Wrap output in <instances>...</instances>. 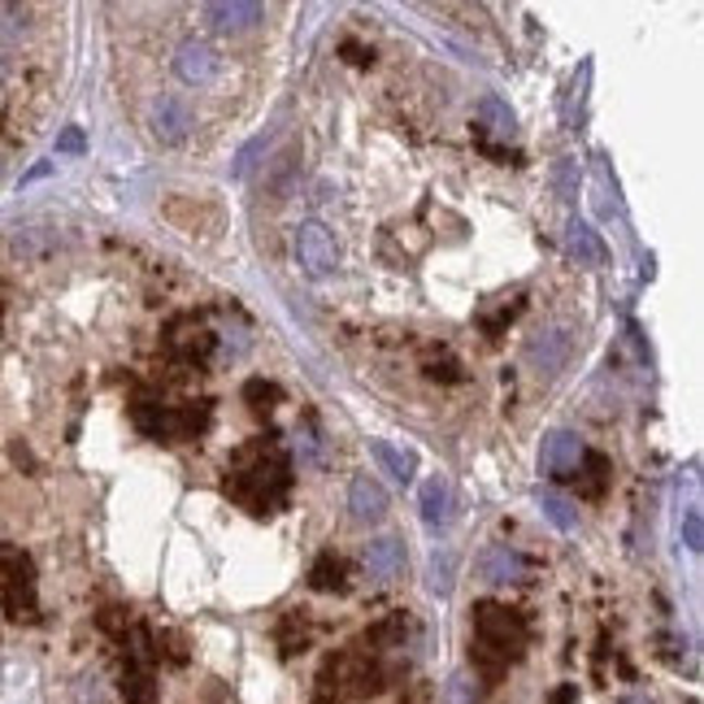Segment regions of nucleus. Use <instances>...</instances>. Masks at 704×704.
Masks as SVG:
<instances>
[{"label":"nucleus","instance_id":"obj_16","mask_svg":"<svg viewBox=\"0 0 704 704\" xmlns=\"http://www.w3.org/2000/svg\"><path fill=\"white\" fill-rule=\"evenodd\" d=\"M131 423L140 426L148 439H170V435H174V409H161V405H152V401H140V405L131 409Z\"/></svg>","mask_w":704,"mask_h":704},{"label":"nucleus","instance_id":"obj_21","mask_svg":"<svg viewBox=\"0 0 704 704\" xmlns=\"http://www.w3.org/2000/svg\"><path fill=\"white\" fill-rule=\"evenodd\" d=\"M122 701L127 704H152L157 701V683H152V674L140 670V665H131L127 670V679H122Z\"/></svg>","mask_w":704,"mask_h":704},{"label":"nucleus","instance_id":"obj_8","mask_svg":"<svg viewBox=\"0 0 704 704\" xmlns=\"http://www.w3.org/2000/svg\"><path fill=\"white\" fill-rule=\"evenodd\" d=\"M192 131V109L183 96H161L152 105V136L161 143H179Z\"/></svg>","mask_w":704,"mask_h":704},{"label":"nucleus","instance_id":"obj_26","mask_svg":"<svg viewBox=\"0 0 704 704\" xmlns=\"http://www.w3.org/2000/svg\"><path fill=\"white\" fill-rule=\"evenodd\" d=\"M405 634H409V622H405V614H396L365 634V643H405Z\"/></svg>","mask_w":704,"mask_h":704},{"label":"nucleus","instance_id":"obj_24","mask_svg":"<svg viewBox=\"0 0 704 704\" xmlns=\"http://www.w3.org/2000/svg\"><path fill=\"white\" fill-rule=\"evenodd\" d=\"M540 509H544V518L557 526V531H574V509H569V500H562L557 492H540Z\"/></svg>","mask_w":704,"mask_h":704},{"label":"nucleus","instance_id":"obj_31","mask_svg":"<svg viewBox=\"0 0 704 704\" xmlns=\"http://www.w3.org/2000/svg\"><path fill=\"white\" fill-rule=\"evenodd\" d=\"M296 452H300V461L318 466V461H322V452H318V435H313V430H300V435H296Z\"/></svg>","mask_w":704,"mask_h":704},{"label":"nucleus","instance_id":"obj_4","mask_svg":"<svg viewBox=\"0 0 704 704\" xmlns=\"http://www.w3.org/2000/svg\"><path fill=\"white\" fill-rule=\"evenodd\" d=\"M296 257H300L305 275H313V279L331 275V270L340 266V248H335V235H331V231H327L322 222H305V226L296 231Z\"/></svg>","mask_w":704,"mask_h":704},{"label":"nucleus","instance_id":"obj_9","mask_svg":"<svg viewBox=\"0 0 704 704\" xmlns=\"http://www.w3.org/2000/svg\"><path fill=\"white\" fill-rule=\"evenodd\" d=\"M349 509H352V518L365 522V526L383 522V518H387V492H383V483H378L374 474H356L349 488Z\"/></svg>","mask_w":704,"mask_h":704},{"label":"nucleus","instance_id":"obj_34","mask_svg":"<svg viewBox=\"0 0 704 704\" xmlns=\"http://www.w3.org/2000/svg\"><path fill=\"white\" fill-rule=\"evenodd\" d=\"M622 704H648V701H643V696H631V701H622Z\"/></svg>","mask_w":704,"mask_h":704},{"label":"nucleus","instance_id":"obj_11","mask_svg":"<svg viewBox=\"0 0 704 704\" xmlns=\"http://www.w3.org/2000/svg\"><path fill=\"white\" fill-rule=\"evenodd\" d=\"M201 18L210 22L213 31H248V26L266 22V9H262V4L231 0V4H201Z\"/></svg>","mask_w":704,"mask_h":704},{"label":"nucleus","instance_id":"obj_15","mask_svg":"<svg viewBox=\"0 0 704 704\" xmlns=\"http://www.w3.org/2000/svg\"><path fill=\"white\" fill-rule=\"evenodd\" d=\"M522 557L509 548V544H495V548H488L483 557H479V574L488 578V583H509V578H522Z\"/></svg>","mask_w":704,"mask_h":704},{"label":"nucleus","instance_id":"obj_20","mask_svg":"<svg viewBox=\"0 0 704 704\" xmlns=\"http://www.w3.org/2000/svg\"><path fill=\"white\" fill-rule=\"evenodd\" d=\"M170 349L192 361V356H205V352L213 349V335L205 331V327H192V322H188L179 335H170Z\"/></svg>","mask_w":704,"mask_h":704},{"label":"nucleus","instance_id":"obj_27","mask_svg":"<svg viewBox=\"0 0 704 704\" xmlns=\"http://www.w3.org/2000/svg\"><path fill=\"white\" fill-rule=\"evenodd\" d=\"M426 378H439V383H461V365L444 352V356H426Z\"/></svg>","mask_w":704,"mask_h":704},{"label":"nucleus","instance_id":"obj_18","mask_svg":"<svg viewBox=\"0 0 704 704\" xmlns=\"http://www.w3.org/2000/svg\"><path fill=\"white\" fill-rule=\"evenodd\" d=\"M370 452L378 457V466H383L392 479H401V483H409V479H414V457H409V452L392 448L387 439H374V444H370Z\"/></svg>","mask_w":704,"mask_h":704},{"label":"nucleus","instance_id":"obj_32","mask_svg":"<svg viewBox=\"0 0 704 704\" xmlns=\"http://www.w3.org/2000/svg\"><path fill=\"white\" fill-rule=\"evenodd\" d=\"M57 152H83V131H78V127H66V131L57 136Z\"/></svg>","mask_w":704,"mask_h":704},{"label":"nucleus","instance_id":"obj_7","mask_svg":"<svg viewBox=\"0 0 704 704\" xmlns=\"http://www.w3.org/2000/svg\"><path fill=\"white\" fill-rule=\"evenodd\" d=\"M174 74H179L183 83H192V87H205V83H213V74H217V53H213L205 40H188V44H179V53H174Z\"/></svg>","mask_w":704,"mask_h":704},{"label":"nucleus","instance_id":"obj_5","mask_svg":"<svg viewBox=\"0 0 704 704\" xmlns=\"http://www.w3.org/2000/svg\"><path fill=\"white\" fill-rule=\"evenodd\" d=\"M583 439L574 435V430H553L548 439H544V452H540V470L548 474V479H574L578 474V466H583Z\"/></svg>","mask_w":704,"mask_h":704},{"label":"nucleus","instance_id":"obj_2","mask_svg":"<svg viewBox=\"0 0 704 704\" xmlns=\"http://www.w3.org/2000/svg\"><path fill=\"white\" fill-rule=\"evenodd\" d=\"M522 648H526V622L509 605L479 600L474 605V665L495 679Z\"/></svg>","mask_w":704,"mask_h":704},{"label":"nucleus","instance_id":"obj_14","mask_svg":"<svg viewBox=\"0 0 704 704\" xmlns=\"http://www.w3.org/2000/svg\"><path fill=\"white\" fill-rule=\"evenodd\" d=\"M565 248H569V257H578V266H600L605 262V244L596 239V231L587 226V222H569L565 226Z\"/></svg>","mask_w":704,"mask_h":704},{"label":"nucleus","instance_id":"obj_33","mask_svg":"<svg viewBox=\"0 0 704 704\" xmlns=\"http://www.w3.org/2000/svg\"><path fill=\"white\" fill-rule=\"evenodd\" d=\"M344 53H349V62H352V66H365V62H370V53H365L361 44H352V40H349V44H344Z\"/></svg>","mask_w":704,"mask_h":704},{"label":"nucleus","instance_id":"obj_19","mask_svg":"<svg viewBox=\"0 0 704 704\" xmlns=\"http://www.w3.org/2000/svg\"><path fill=\"white\" fill-rule=\"evenodd\" d=\"M578 492L583 495H600L609 483V457L605 452H583V466H578Z\"/></svg>","mask_w":704,"mask_h":704},{"label":"nucleus","instance_id":"obj_25","mask_svg":"<svg viewBox=\"0 0 704 704\" xmlns=\"http://www.w3.org/2000/svg\"><path fill=\"white\" fill-rule=\"evenodd\" d=\"M244 401H248L253 409H275L282 401V392L275 383H266V378H248V383H244Z\"/></svg>","mask_w":704,"mask_h":704},{"label":"nucleus","instance_id":"obj_30","mask_svg":"<svg viewBox=\"0 0 704 704\" xmlns=\"http://www.w3.org/2000/svg\"><path fill=\"white\" fill-rule=\"evenodd\" d=\"M683 544H687L692 553H701V548H704V522H701V509H687V513H683Z\"/></svg>","mask_w":704,"mask_h":704},{"label":"nucleus","instance_id":"obj_13","mask_svg":"<svg viewBox=\"0 0 704 704\" xmlns=\"http://www.w3.org/2000/svg\"><path fill=\"white\" fill-rule=\"evenodd\" d=\"M423 522L430 531H444L452 522V488L444 479H426L423 483Z\"/></svg>","mask_w":704,"mask_h":704},{"label":"nucleus","instance_id":"obj_12","mask_svg":"<svg viewBox=\"0 0 704 704\" xmlns=\"http://www.w3.org/2000/svg\"><path fill=\"white\" fill-rule=\"evenodd\" d=\"M296 170H300V148L291 143V148H282L279 157L270 161V170H266V183H262V196L282 201V196L291 192V179H296Z\"/></svg>","mask_w":704,"mask_h":704},{"label":"nucleus","instance_id":"obj_3","mask_svg":"<svg viewBox=\"0 0 704 704\" xmlns=\"http://www.w3.org/2000/svg\"><path fill=\"white\" fill-rule=\"evenodd\" d=\"M0 596L9 618H35V569L18 548H0Z\"/></svg>","mask_w":704,"mask_h":704},{"label":"nucleus","instance_id":"obj_10","mask_svg":"<svg viewBox=\"0 0 704 704\" xmlns=\"http://www.w3.org/2000/svg\"><path fill=\"white\" fill-rule=\"evenodd\" d=\"M405 544L396 540V535H378V540H370V548H365V569L378 578V583H396V578H405Z\"/></svg>","mask_w":704,"mask_h":704},{"label":"nucleus","instance_id":"obj_17","mask_svg":"<svg viewBox=\"0 0 704 704\" xmlns=\"http://www.w3.org/2000/svg\"><path fill=\"white\" fill-rule=\"evenodd\" d=\"M479 127H483L488 136H513L518 118H513V109H509L504 100H495V96H483V100H479Z\"/></svg>","mask_w":704,"mask_h":704},{"label":"nucleus","instance_id":"obj_6","mask_svg":"<svg viewBox=\"0 0 704 704\" xmlns=\"http://www.w3.org/2000/svg\"><path fill=\"white\" fill-rule=\"evenodd\" d=\"M565 356H569V331H565V327H548V331H540V335L526 344V365H531L540 378H553L565 365Z\"/></svg>","mask_w":704,"mask_h":704},{"label":"nucleus","instance_id":"obj_29","mask_svg":"<svg viewBox=\"0 0 704 704\" xmlns=\"http://www.w3.org/2000/svg\"><path fill=\"white\" fill-rule=\"evenodd\" d=\"M266 152V140H248L239 152H235V166H231V179H244L248 170H253V161Z\"/></svg>","mask_w":704,"mask_h":704},{"label":"nucleus","instance_id":"obj_23","mask_svg":"<svg viewBox=\"0 0 704 704\" xmlns=\"http://www.w3.org/2000/svg\"><path fill=\"white\" fill-rule=\"evenodd\" d=\"M452 569H457V557L444 548V553H435L430 557V569H426V587L435 591V596H448L452 591Z\"/></svg>","mask_w":704,"mask_h":704},{"label":"nucleus","instance_id":"obj_1","mask_svg":"<svg viewBox=\"0 0 704 704\" xmlns=\"http://www.w3.org/2000/svg\"><path fill=\"white\" fill-rule=\"evenodd\" d=\"M287 483H291V474H287V457H282L275 444H266V439H257V444H248V448H239L235 452V470H231V495L239 500V504H248L253 513H266V509H275L282 495H287Z\"/></svg>","mask_w":704,"mask_h":704},{"label":"nucleus","instance_id":"obj_28","mask_svg":"<svg viewBox=\"0 0 704 704\" xmlns=\"http://www.w3.org/2000/svg\"><path fill=\"white\" fill-rule=\"evenodd\" d=\"M444 701H448V704H474V701H479V687H474V679H470V674H452V679H448V692H444Z\"/></svg>","mask_w":704,"mask_h":704},{"label":"nucleus","instance_id":"obj_22","mask_svg":"<svg viewBox=\"0 0 704 704\" xmlns=\"http://www.w3.org/2000/svg\"><path fill=\"white\" fill-rule=\"evenodd\" d=\"M309 587H313V591H340V587H344V562H335L331 553L318 557V565L309 569Z\"/></svg>","mask_w":704,"mask_h":704}]
</instances>
